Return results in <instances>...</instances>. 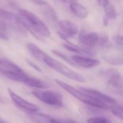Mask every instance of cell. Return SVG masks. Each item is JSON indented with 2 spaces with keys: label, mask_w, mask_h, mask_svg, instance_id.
<instances>
[{
  "label": "cell",
  "mask_w": 123,
  "mask_h": 123,
  "mask_svg": "<svg viewBox=\"0 0 123 123\" xmlns=\"http://www.w3.org/2000/svg\"><path fill=\"white\" fill-rule=\"evenodd\" d=\"M55 82L63 89L66 91L68 93H69L71 96L79 100L80 102L84 103L85 105L99 108V109H104V110H110L111 106H109L97 99L92 97V96L87 94L84 92L81 91V89H77L75 87L68 84L67 83L60 80V79H55Z\"/></svg>",
  "instance_id": "6da1fadb"
},
{
  "label": "cell",
  "mask_w": 123,
  "mask_h": 123,
  "mask_svg": "<svg viewBox=\"0 0 123 123\" xmlns=\"http://www.w3.org/2000/svg\"><path fill=\"white\" fill-rule=\"evenodd\" d=\"M19 13L24 17L32 30L41 37H50L51 36V32L48 27L34 13L24 9H19Z\"/></svg>",
  "instance_id": "7a4b0ae2"
},
{
  "label": "cell",
  "mask_w": 123,
  "mask_h": 123,
  "mask_svg": "<svg viewBox=\"0 0 123 123\" xmlns=\"http://www.w3.org/2000/svg\"><path fill=\"white\" fill-rule=\"evenodd\" d=\"M0 74L14 81L22 84L27 76L19 66L7 59H1Z\"/></svg>",
  "instance_id": "3957f363"
},
{
  "label": "cell",
  "mask_w": 123,
  "mask_h": 123,
  "mask_svg": "<svg viewBox=\"0 0 123 123\" xmlns=\"http://www.w3.org/2000/svg\"><path fill=\"white\" fill-rule=\"evenodd\" d=\"M43 62L45 63L48 66H49L52 69L56 71L57 72L60 73L61 74L66 76L67 78H68L73 81H78V82H82V83L86 81L85 78L83 76H81V74L71 70V68L67 67L66 65L63 64L62 63H61L58 61L53 58L48 54L45 56Z\"/></svg>",
  "instance_id": "277c9868"
},
{
  "label": "cell",
  "mask_w": 123,
  "mask_h": 123,
  "mask_svg": "<svg viewBox=\"0 0 123 123\" xmlns=\"http://www.w3.org/2000/svg\"><path fill=\"white\" fill-rule=\"evenodd\" d=\"M32 94L40 102L48 105L56 107H62L63 106V95L57 92L44 89H35L32 91Z\"/></svg>",
  "instance_id": "5b68a950"
},
{
  "label": "cell",
  "mask_w": 123,
  "mask_h": 123,
  "mask_svg": "<svg viewBox=\"0 0 123 123\" xmlns=\"http://www.w3.org/2000/svg\"><path fill=\"white\" fill-rule=\"evenodd\" d=\"M100 34L97 32H87L81 30L79 34V42L83 46L82 48L94 55L93 50L99 48Z\"/></svg>",
  "instance_id": "8992f818"
},
{
  "label": "cell",
  "mask_w": 123,
  "mask_h": 123,
  "mask_svg": "<svg viewBox=\"0 0 123 123\" xmlns=\"http://www.w3.org/2000/svg\"><path fill=\"white\" fill-rule=\"evenodd\" d=\"M7 92H8V94H9L12 101L13 102V103L19 110H22L23 112H26L28 115L32 114L35 112H37L40 111V109L37 107V106L36 105H35L32 102H30L27 100L22 98V97L19 96L11 89L8 88Z\"/></svg>",
  "instance_id": "52a82bcc"
},
{
  "label": "cell",
  "mask_w": 123,
  "mask_h": 123,
  "mask_svg": "<svg viewBox=\"0 0 123 123\" xmlns=\"http://www.w3.org/2000/svg\"><path fill=\"white\" fill-rule=\"evenodd\" d=\"M81 90L84 92L85 93H86L87 94L92 96V97L97 99V100L109 105V106H112L114 105L117 104V100L108 95H106L102 92H100L99 91H97L96 89H88V88H81Z\"/></svg>",
  "instance_id": "ba28073f"
},
{
  "label": "cell",
  "mask_w": 123,
  "mask_h": 123,
  "mask_svg": "<svg viewBox=\"0 0 123 123\" xmlns=\"http://www.w3.org/2000/svg\"><path fill=\"white\" fill-rule=\"evenodd\" d=\"M72 61L75 66H79L84 68H91L96 67L100 64V61L97 59L86 58L79 55H74L71 56Z\"/></svg>",
  "instance_id": "9c48e42d"
},
{
  "label": "cell",
  "mask_w": 123,
  "mask_h": 123,
  "mask_svg": "<svg viewBox=\"0 0 123 123\" xmlns=\"http://www.w3.org/2000/svg\"><path fill=\"white\" fill-rule=\"evenodd\" d=\"M58 26L61 32L68 37H74L79 33V27L72 21L68 19H62L58 22Z\"/></svg>",
  "instance_id": "30bf717a"
},
{
  "label": "cell",
  "mask_w": 123,
  "mask_h": 123,
  "mask_svg": "<svg viewBox=\"0 0 123 123\" xmlns=\"http://www.w3.org/2000/svg\"><path fill=\"white\" fill-rule=\"evenodd\" d=\"M107 86L113 91L122 94L123 91V78L118 72H114L110 75L107 81Z\"/></svg>",
  "instance_id": "8fae6325"
},
{
  "label": "cell",
  "mask_w": 123,
  "mask_h": 123,
  "mask_svg": "<svg viewBox=\"0 0 123 123\" xmlns=\"http://www.w3.org/2000/svg\"><path fill=\"white\" fill-rule=\"evenodd\" d=\"M29 118L35 123H62L61 120L39 112L28 115Z\"/></svg>",
  "instance_id": "7c38bea8"
},
{
  "label": "cell",
  "mask_w": 123,
  "mask_h": 123,
  "mask_svg": "<svg viewBox=\"0 0 123 123\" xmlns=\"http://www.w3.org/2000/svg\"><path fill=\"white\" fill-rule=\"evenodd\" d=\"M70 1V9L72 12L80 19H85L89 15L88 9L79 3L77 0H69Z\"/></svg>",
  "instance_id": "4fadbf2b"
},
{
  "label": "cell",
  "mask_w": 123,
  "mask_h": 123,
  "mask_svg": "<svg viewBox=\"0 0 123 123\" xmlns=\"http://www.w3.org/2000/svg\"><path fill=\"white\" fill-rule=\"evenodd\" d=\"M104 9H105V15L103 17V22L105 26H107L110 20L115 19L117 17V10L115 6L110 2L104 7Z\"/></svg>",
  "instance_id": "5bb4252c"
},
{
  "label": "cell",
  "mask_w": 123,
  "mask_h": 123,
  "mask_svg": "<svg viewBox=\"0 0 123 123\" xmlns=\"http://www.w3.org/2000/svg\"><path fill=\"white\" fill-rule=\"evenodd\" d=\"M41 12L42 14L49 20L56 22L58 20V17L57 15V13L55 12V9L52 7L51 5H50L48 3L41 6Z\"/></svg>",
  "instance_id": "9a60e30c"
},
{
  "label": "cell",
  "mask_w": 123,
  "mask_h": 123,
  "mask_svg": "<svg viewBox=\"0 0 123 123\" xmlns=\"http://www.w3.org/2000/svg\"><path fill=\"white\" fill-rule=\"evenodd\" d=\"M27 48L31 53V55L37 61L43 62L45 56L47 55L46 53H45L43 50H41L39 47H37L36 45L29 43L27 44Z\"/></svg>",
  "instance_id": "2e32d148"
},
{
  "label": "cell",
  "mask_w": 123,
  "mask_h": 123,
  "mask_svg": "<svg viewBox=\"0 0 123 123\" xmlns=\"http://www.w3.org/2000/svg\"><path fill=\"white\" fill-rule=\"evenodd\" d=\"M0 18L2 19H5V20L16 22L17 18V14H16L12 12L3 9L2 8L0 7Z\"/></svg>",
  "instance_id": "e0dca14e"
},
{
  "label": "cell",
  "mask_w": 123,
  "mask_h": 123,
  "mask_svg": "<svg viewBox=\"0 0 123 123\" xmlns=\"http://www.w3.org/2000/svg\"><path fill=\"white\" fill-rule=\"evenodd\" d=\"M111 112L113 114L114 116H115L117 118L120 119V120H123V106L121 105H119L118 103L114 105H112L110 108Z\"/></svg>",
  "instance_id": "ac0fdd59"
},
{
  "label": "cell",
  "mask_w": 123,
  "mask_h": 123,
  "mask_svg": "<svg viewBox=\"0 0 123 123\" xmlns=\"http://www.w3.org/2000/svg\"><path fill=\"white\" fill-rule=\"evenodd\" d=\"M102 58L107 63L112 64V65H122L123 64V58L121 56L106 55V56H103Z\"/></svg>",
  "instance_id": "d6986e66"
},
{
  "label": "cell",
  "mask_w": 123,
  "mask_h": 123,
  "mask_svg": "<svg viewBox=\"0 0 123 123\" xmlns=\"http://www.w3.org/2000/svg\"><path fill=\"white\" fill-rule=\"evenodd\" d=\"M87 123H112V122L102 116L93 117L87 120Z\"/></svg>",
  "instance_id": "ffe728a7"
},
{
  "label": "cell",
  "mask_w": 123,
  "mask_h": 123,
  "mask_svg": "<svg viewBox=\"0 0 123 123\" xmlns=\"http://www.w3.org/2000/svg\"><path fill=\"white\" fill-rule=\"evenodd\" d=\"M51 51H52V53H53V54H55V55L60 57V58H62L63 60H64L65 61H66L67 63H68L69 64H71V65H73V66H75L74 63V62L72 61V60H71V56H68V55H66V54H64V53H63L62 52H61V51H59V50H52Z\"/></svg>",
  "instance_id": "44dd1931"
},
{
  "label": "cell",
  "mask_w": 123,
  "mask_h": 123,
  "mask_svg": "<svg viewBox=\"0 0 123 123\" xmlns=\"http://www.w3.org/2000/svg\"><path fill=\"white\" fill-rule=\"evenodd\" d=\"M113 41L117 44L119 45L120 46H122L123 43V37L121 35H116L115 36H113L112 37Z\"/></svg>",
  "instance_id": "7402d4cb"
},
{
  "label": "cell",
  "mask_w": 123,
  "mask_h": 123,
  "mask_svg": "<svg viewBox=\"0 0 123 123\" xmlns=\"http://www.w3.org/2000/svg\"><path fill=\"white\" fill-rule=\"evenodd\" d=\"M0 39L4 40H7L9 39V37H8L6 32H5L4 31V30L2 29L1 25H0Z\"/></svg>",
  "instance_id": "603a6c76"
},
{
  "label": "cell",
  "mask_w": 123,
  "mask_h": 123,
  "mask_svg": "<svg viewBox=\"0 0 123 123\" xmlns=\"http://www.w3.org/2000/svg\"><path fill=\"white\" fill-rule=\"evenodd\" d=\"M26 61H27V63L31 66V67H32L33 68H35V70H37V71H39V72H40L41 71V70H40V68L35 63H33V62H32V61H30V60H28V59H27L26 60Z\"/></svg>",
  "instance_id": "cb8c5ba5"
},
{
  "label": "cell",
  "mask_w": 123,
  "mask_h": 123,
  "mask_svg": "<svg viewBox=\"0 0 123 123\" xmlns=\"http://www.w3.org/2000/svg\"><path fill=\"white\" fill-rule=\"evenodd\" d=\"M30 1H32L34 4L40 5V6H43L48 3L45 0H30Z\"/></svg>",
  "instance_id": "d4e9b609"
},
{
  "label": "cell",
  "mask_w": 123,
  "mask_h": 123,
  "mask_svg": "<svg viewBox=\"0 0 123 123\" xmlns=\"http://www.w3.org/2000/svg\"><path fill=\"white\" fill-rule=\"evenodd\" d=\"M98 4L101 6H102L103 7H105L108 3H109V0H97Z\"/></svg>",
  "instance_id": "484cf974"
},
{
  "label": "cell",
  "mask_w": 123,
  "mask_h": 123,
  "mask_svg": "<svg viewBox=\"0 0 123 123\" xmlns=\"http://www.w3.org/2000/svg\"><path fill=\"white\" fill-rule=\"evenodd\" d=\"M62 123H78L76 122H74V121H72V120H61Z\"/></svg>",
  "instance_id": "4316f807"
},
{
  "label": "cell",
  "mask_w": 123,
  "mask_h": 123,
  "mask_svg": "<svg viewBox=\"0 0 123 123\" xmlns=\"http://www.w3.org/2000/svg\"><path fill=\"white\" fill-rule=\"evenodd\" d=\"M0 123H5L3 120H1V119L0 118Z\"/></svg>",
  "instance_id": "83f0119b"
},
{
  "label": "cell",
  "mask_w": 123,
  "mask_h": 123,
  "mask_svg": "<svg viewBox=\"0 0 123 123\" xmlns=\"http://www.w3.org/2000/svg\"><path fill=\"white\" fill-rule=\"evenodd\" d=\"M61 1H66L67 0H61Z\"/></svg>",
  "instance_id": "f1b7e54d"
},
{
  "label": "cell",
  "mask_w": 123,
  "mask_h": 123,
  "mask_svg": "<svg viewBox=\"0 0 123 123\" xmlns=\"http://www.w3.org/2000/svg\"><path fill=\"white\" fill-rule=\"evenodd\" d=\"M0 102H1V99H0Z\"/></svg>",
  "instance_id": "f546056e"
},
{
  "label": "cell",
  "mask_w": 123,
  "mask_h": 123,
  "mask_svg": "<svg viewBox=\"0 0 123 123\" xmlns=\"http://www.w3.org/2000/svg\"><path fill=\"white\" fill-rule=\"evenodd\" d=\"M0 61H1V59H0Z\"/></svg>",
  "instance_id": "4dcf8cb0"
}]
</instances>
